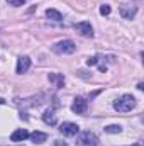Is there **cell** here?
<instances>
[{
  "label": "cell",
  "instance_id": "cell-9",
  "mask_svg": "<svg viewBox=\"0 0 144 146\" xmlns=\"http://www.w3.org/2000/svg\"><path fill=\"white\" fill-rule=\"evenodd\" d=\"M29 138V131L27 129H17L10 134V141L14 143H20V141H26Z\"/></svg>",
  "mask_w": 144,
  "mask_h": 146
},
{
  "label": "cell",
  "instance_id": "cell-17",
  "mask_svg": "<svg viewBox=\"0 0 144 146\" xmlns=\"http://www.w3.org/2000/svg\"><path fill=\"white\" fill-rule=\"evenodd\" d=\"M97 63H98V56H92V58L87 60V65H88V66H95Z\"/></svg>",
  "mask_w": 144,
  "mask_h": 146
},
{
  "label": "cell",
  "instance_id": "cell-20",
  "mask_svg": "<svg viewBox=\"0 0 144 146\" xmlns=\"http://www.w3.org/2000/svg\"><path fill=\"white\" fill-rule=\"evenodd\" d=\"M0 104H5V100H3V99H2V97H0Z\"/></svg>",
  "mask_w": 144,
  "mask_h": 146
},
{
  "label": "cell",
  "instance_id": "cell-7",
  "mask_svg": "<svg viewBox=\"0 0 144 146\" xmlns=\"http://www.w3.org/2000/svg\"><path fill=\"white\" fill-rule=\"evenodd\" d=\"M29 68H31V58H29V56H20V58L17 60V66H15V73L22 75V73H26V72H27Z\"/></svg>",
  "mask_w": 144,
  "mask_h": 146
},
{
  "label": "cell",
  "instance_id": "cell-13",
  "mask_svg": "<svg viewBox=\"0 0 144 146\" xmlns=\"http://www.w3.org/2000/svg\"><path fill=\"white\" fill-rule=\"evenodd\" d=\"M46 17L51 19V21H63V14L58 12L56 9H48L46 10Z\"/></svg>",
  "mask_w": 144,
  "mask_h": 146
},
{
  "label": "cell",
  "instance_id": "cell-1",
  "mask_svg": "<svg viewBox=\"0 0 144 146\" xmlns=\"http://www.w3.org/2000/svg\"><path fill=\"white\" fill-rule=\"evenodd\" d=\"M136 104H137L136 99L132 95L126 94V95L119 97L117 100H114V109L117 110V112H131V110L136 107Z\"/></svg>",
  "mask_w": 144,
  "mask_h": 146
},
{
  "label": "cell",
  "instance_id": "cell-15",
  "mask_svg": "<svg viewBox=\"0 0 144 146\" xmlns=\"http://www.w3.org/2000/svg\"><path fill=\"white\" fill-rule=\"evenodd\" d=\"M104 129H105V133H108V134H119V133H122V127L119 124H110V126L104 127Z\"/></svg>",
  "mask_w": 144,
  "mask_h": 146
},
{
  "label": "cell",
  "instance_id": "cell-2",
  "mask_svg": "<svg viewBox=\"0 0 144 146\" xmlns=\"http://www.w3.org/2000/svg\"><path fill=\"white\" fill-rule=\"evenodd\" d=\"M75 49H76V46L70 39H63V41H59L53 46V51L58 53V54H71V53H75Z\"/></svg>",
  "mask_w": 144,
  "mask_h": 146
},
{
  "label": "cell",
  "instance_id": "cell-4",
  "mask_svg": "<svg viewBox=\"0 0 144 146\" xmlns=\"http://www.w3.org/2000/svg\"><path fill=\"white\" fill-rule=\"evenodd\" d=\"M73 27H75V31H76L78 34H81V36L93 37V27H92V24H90V22H87V21L78 22V24H75Z\"/></svg>",
  "mask_w": 144,
  "mask_h": 146
},
{
  "label": "cell",
  "instance_id": "cell-19",
  "mask_svg": "<svg viewBox=\"0 0 144 146\" xmlns=\"http://www.w3.org/2000/svg\"><path fill=\"white\" fill-rule=\"evenodd\" d=\"M54 146H68V145L63 143V141H54Z\"/></svg>",
  "mask_w": 144,
  "mask_h": 146
},
{
  "label": "cell",
  "instance_id": "cell-12",
  "mask_svg": "<svg viewBox=\"0 0 144 146\" xmlns=\"http://www.w3.org/2000/svg\"><path fill=\"white\" fill-rule=\"evenodd\" d=\"M29 138L32 139V143H36V145H42V143L48 139V134H46V133H41V131H34L32 134H29Z\"/></svg>",
  "mask_w": 144,
  "mask_h": 146
},
{
  "label": "cell",
  "instance_id": "cell-3",
  "mask_svg": "<svg viewBox=\"0 0 144 146\" xmlns=\"http://www.w3.org/2000/svg\"><path fill=\"white\" fill-rule=\"evenodd\" d=\"M76 143L80 146H98V138H97L93 133L85 131V133H81V134L76 138Z\"/></svg>",
  "mask_w": 144,
  "mask_h": 146
},
{
  "label": "cell",
  "instance_id": "cell-21",
  "mask_svg": "<svg viewBox=\"0 0 144 146\" xmlns=\"http://www.w3.org/2000/svg\"><path fill=\"white\" fill-rule=\"evenodd\" d=\"M136 146H137V145H136Z\"/></svg>",
  "mask_w": 144,
  "mask_h": 146
},
{
  "label": "cell",
  "instance_id": "cell-14",
  "mask_svg": "<svg viewBox=\"0 0 144 146\" xmlns=\"http://www.w3.org/2000/svg\"><path fill=\"white\" fill-rule=\"evenodd\" d=\"M42 97H44V95H37V97L26 99V100H22V106H24V107H27V106H39V104L42 102V100H41Z\"/></svg>",
  "mask_w": 144,
  "mask_h": 146
},
{
  "label": "cell",
  "instance_id": "cell-11",
  "mask_svg": "<svg viewBox=\"0 0 144 146\" xmlns=\"http://www.w3.org/2000/svg\"><path fill=\"white\" fill-rule=\"evenodd\" d=\"M49 82H53L54 87H58V88L65 87V76L61 73H49Z\"/></svg>",
  "mask_w": 144,
  "mask_h": 146
},
{
  "label": "cell",
  "instance_id": "cell-18",
  "mask_svg": "<svg viewBox=\"0 0 144 146\" xmlns=\"http://www.w3.org/2000/svg\"><path fill=\"white\" fill-rule=\"evenodd\" d=\"M10 5H14V7H20V5H24L26 3V0H7Z\"/></svg>",
  "mask_w": 144,
  "mask_h": 146
},
{
  "label": "cell",
  "instance_id": "cell-5",
  "mask_svg": "<svg viewBox=\"0 0 144 146\" xmlns=\"http://www.w3.org/2000/svg\"><path fill=\"white\" fill-rule=\"evenodd\" d=\"M119 10H120V15L124 19H134V15L137 14V7L134 3H122L119 7Z\"/></svg>",
  "mask_w": 144,
  "mask_h": 146
},
{
  "label": "cell",
  "instance_id": "cell-8",
  "mask_svg": "<svg viewBox=\"0 0 144 146\" xmlns=\"http://www.w3.org/2000/svg\"><path fill=\"white\" fill-rule=\"evenodd\" d=\"M87 107H88V102L81 97H76L75 102L71 104V110L75 114H85L87 112Z\"/></svg>",
  "mask_w": 144,
  "mask_h": 146
},
{
  "label": "cell",
  "instance_id": "cell-6",
  "mask_svg": "<svg viewBox=\"0 0 144 146\" xmlns=\"http://www.w3.org/2000/svg\"><path fill=\"white\" fill-rule=\"evenodd\" d=\"M59 131L65 134V136H76L80 133V126L75 124V122H63L59 126Z\"/></svg>",
  "mask_w": 144,
  "mask_h": 146
},
{
  "label": "cell",
  "instance_id": "cell-16",
  "mask_svg": "<svg viewBox=\"0 0 144 146\" xmlns=\"http://www.w3.org/2000/svg\"><path fill=\"white\" fill-rule=\"evenodd\" d=\"M110 12H112V9H110V5H107V3H104V5L100 7V14H102V15H108Z\"/></svg>",
  "mask_w": 144,
  "mask_h": 146
},
{
  "label": "cell",
  "instance_id": "cell-10",
  "mask_svg": "<svg viewBox=\"0 0 144 146\" xmlns=\"http://www.w3.org/2000/svg\"><path fill=\"white\" fill-rule=\"evenodd\" d=\"M42 121H44L46 124H49V126H54V124L58 122V117H56V114H54L53 109H48L42 114Z\"/></svg>",
  "mask_w": 144,
  "mask_h": 146
}]
</instances>
